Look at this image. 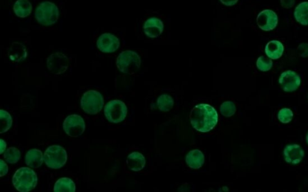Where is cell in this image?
Instances as JSON below:
<instances>
[{"mask_svg": "<svg viewBox=\"0 0 308 192\" xmlns=\"http://www.w3.org/2000/svg\"><path fill=\"white\" fill-rule=\"evenodd\" d=\"M298 52L300 56L307 57L308 56V44L306 43L301 44L297 48Z\"/></svg>", "mask_w": 308, "mask_h": 192, "instance_id": "f1b7e54d", "label": "cell"}, {"mask_svg": "<svg viewBox=\"0 0 308 192\" xmlns=\"http://www.w3.org/2000/svg\"><path fill=\"white\" fill-rule=\"evenodd\" d=\"M279 83L283 91L292 92L296 91L301 84L299 75L294 71H286L282 72L279 77Z\"/></svg>", "mask_w": 308, "mask_h": 192, "instance_id": "8fae6325", "label": "cell"}, {"mask_svg": "<svg viewBox=\"0 0 308 192\" xmlns=\"http://www.w3.org/2000/svg\"><path fill=\"white\" fill-rule=\"evenodd\" d=\"M257 66L258 69L262 72L269 71L272 68L273 62L272 60L267 58L265 56H261L258 59Z\"/></svg>", "mask_w": 308, "mask_h": 192, "instance_id": "4316f807", "label": "cell"}, {"mask_svg": "<svg viewBox=\"0 0 308 192\" xmlns=\"http://www.w3.org/2000/svg\"><path fill=\"white\" fill-rule=\"evenodd\" d=\"M3 157L7 163L15 164L21 158V152L15 147H11L4 152Z\"/></svg>", "mask_w": 308, "mask_h": 192, "instance_id": "d4e9b609", "label": "cell"}, {"mask_svg": "<svg viewBox=\"0 0 308 192\" xmlns=\"http://www.w3.org/2000/svg\"><path fill=\"white\" fill-rule=\"evenodd\" d=\"M295 20L303 26H308V2H302L295 7Z\"/></svg>", "mask_w": 308, "mask_h": 192, "instance_id": "44dd1931", "label": "cell"}, {"mask_svg": "<svg viewBox=\"0 0 308 192\" xmlns=\"http://www.w3.org/2000/svg\"><path fill=\"white\" fill-rule=\"evenodd\" d=\"M174 101L169 95L163 94L158 97L157 106L161 111L167 112L173 108Z\"/></svg>", "mask_w": 308, "mask_h": 192, "instance_id": "603a6c76", "label": "cell"}, {"mask_svg": "<svg viewBox=\"0 0 308 192\" xmlns=\"http://www.w3.org/2000/svg\"><path fill=\"white\" fill-rule=\"evenodd\" d=\"M284 156L287 163L297 164L302 160L305 153L299 144H290L285 147Z\"/></svg>", "mask_w": 308, "mask_h": 192, "instance_id": "5bb4252c", "label": "cell"}, {"mask_svg": "<svg viewBox=\"0 0 308 192\" xmlns=\"http://www.w3.org/2000/svg\"><path fill=\"white\" fill-rule=\"evenodd\" d=\"M143 29L146 36L151 38H156L163 33L164 25L160 19L151 17L144 24Z\"/></svg>", "mask_w": 308, "mask_h": 192, "instance_id": "4fadbf2b", "label": "cell"}, {"mask_svg": "<svg viewBox=\"0 0 308 192\" xmlns=\"http://www.w3.org/2000/svg\"><path fill=\"white\" fill-rule=\"evenodd\" d=\"M293 116L292 110L288 108H284L280 110L278 112L277 118L282 123L288 124L292 121Z\"/></svg>", "mask_w": 308, "mask_h": 192, "instance_id": "83f0119b", "label": "cell"}, {"mask_svg": "<svg viewBox=\"0 0 308 192\" xmlns=\"http://www.w3.org/2000/svg\"><path fill=\"white\" fill-rule=\"evenodd\" d=\"M80 104L81 108L86 113L96 114L103 108L104 98L99 92L91 90L85 92L81 97Z\"/></svg>", "mask_w": 308, "mask_h": 192, "instance_id": "8992f818", "label": "cell"}, {"mask_svg": "<svg viewBox=\"0 0 308 192\" xmlns=\"http://www.w3.org/2000/svg\"><path fill=\"white\" fill-rule=\"evenodd\" d=\"M280 4L285 9L292 8L295 4V0H280Z\"/></svg>", "mask_w": 308, "mask_h": 192, "instance_id": "4dcf8cb0", "label": "cell"}, {"mask_svg": "<svg viewBox=\"0 0 308 192\" xmlns=\"http://www.w3.org/2000/svg\"><path fill=\"white\" fill-rule=\"evenodd\" d=\"M222 4L227 6H232L237 3L238 0H220Z\"/></svg>", "mask_w": 308, "mask_h": 192, "instance_id": "1f68e13d", "label": "cell"}, {"mask_svg": "<svg viewBox=\"0 0 308 192\" xmlns=\"http://www.w3.org/2000/svg\"><path fill=\"white\" fill-rule=\"evenodd\" d=\"M76 190L74 182L71 179L65 177L58 179L54 187V192H75Z\"/></svg>", "mask_w": 308, "mask_h": 192, "instance_id": "7402d4cb", "label": "cell"}, {"mask_svg": "<svg viewBox=\"0 0 308 192\" xmlns=\"http://www.w3.org/2000/svg\"><path fill=\"white\" fill-rule=\"evenodd\" d=\"M14 11L17 16L24 18L32 12V5L29 0H17L14 5Z\"/></svg>", "mask_w": 308, "mask_h": 192, "instance_id": "ffe728a7", "label": "cell"}, {"mask_svg": "<svg viewBox=\"0 0 308 192\" xmlns=\"http://www.w3.org/2000/svg\"><path fill=\"white\" fill-rule=\"evenodd\" d=\"M284 47L281 42L273 40L268 42L265 48V54L270 59L277 60L282 56Z\"/></svg>", "mask_w": 308, "mask_h": 192, "instance_id": "ac0fdd59", "label": "cell"}, {"mask_svg": "<svg viewBox=\"0 0 308 192\" xmlns=\"http://www.w3.org/2000/svg\"><path fill=\"white\" fill-rule=\"evenodd\" d=\"M12 182L17 191L29 192L36 188L38 184V176L33 170L23 167L18 169L15 173Z\"/></svg>", "mask_w": 308, "mask_h": 192, "instance_id": "7a4b0ae2", "label": "cell"}, {"mask_svg": "<svg viewBox=\"0 0 308 192\" xmlns=\"http://www.w3.org/2000/svg\"><path fill=\"white\" fill-rule=\"evenodd\" d=\"M0 142H1V154H2L6 148L7 144L2 139L0 140Z\"/></svg>", "mask_w": 308, "mask_h": 192, "instance_id": "d6a6232c", "label": "cell"}, {"mask_svg": "<svg viewBox=\"0 0 308 192\" xmlns=\"http://www.w3.org/2000/svg\"><path fill=\"white\" fill-rule=\"evenodd\" d=\"M12 122L13 120L11 114L7 111L1 110L0 111V124H1L0 133H4L8 131L12 127Z\"/></svg>", "mask_w": 308, "mask_h": 192, "instance_id": "cb8c5ba5", "label": "cell"}, {"mask_svg": "<svg viewBox=\"0 0 308 192\" xmlns=\"http://www.w3.org/2000/svg\"><path fill=\"white\" fill-rule=\"evenodd\" d=\"M42 151L37 149H32L27 151L26 155V163L30 168L36 169L42 166L44 161Z\"/></svg>", "mask_w": 308, "mask_h": 192, "instance_id": "d6986e66", "label": "cell"}, {"mask_svg": "<svg viewBox=\"0 0 308 192\" xmlns=\"http://www.w3.org/2000/svg\"><path fill=\"white\" fill-rule=\"evenodd\" d=\"M44 160L48 168L53 169H61L66 163L68 154L63 147L52 145L48 147L45 152Z\"/></svg>", "mask_w": 308, "mask_h": 192, "instance_id": "5b68a950", "label": "cell"}, {"mask_svg": "<svg viewBox=\"0 0 308 192\" xmlns=\"http://www.w3.org/2000/svg\"><path fill=\"white\" fill-rule=\"evenodd\" d=\"M64 131L72 138H78L85 131L86 124L84 119L78 114H71L64 119Z\"/></svg>", "mask_w": 308, "mask_h": 192, "instance_id": "ba28073f", "label": "cell"}, {"mask_svg": "<svg viewBox=\"0 0 308 192\" xmlns=\"http://www.w3.org/2000/svg\"><path fill=\"white\" fill-rule=\"evenodd\" d=\"M1 169H0V176L2 177L8 173L9 169L8 166H7V164L5 163V162L1 159Z\"/></svg>", "mask_w": 308, "mask_h": 192, "instance_id": "f546056e", "label": "cell"}, {"mask_svg": "<svg viewBox=\"0 0 308 192\" xmlns=\"http://www.w3.org/2000/svg\"><path fill=\"white\" fill-rule=\"evenodd\" d=\"M96 45L101 51L104 53H111L119 48L120 41L115 35L104 33L99 37Z\"/></svg>", "mask_w": 308, "mask_h": 192, "instance_id": "7c38bea8", "label": "cell"}, {"mask_svg": "<svg viewBox=\"0 0 308 192\" xmlns=\"http://www.w3.org/2000/svg\"><path fill=\"white\" fill-rule=\"evenodd\" d=\"M9 59L12 61L19 62L24 61L27 57L26 47L20 42H14L8 51Z\"/></svg>", "mask_w": 308, "mask_h": 192, "instance_id": "9a60e30c", "label": "cell"}, {"mask_svg": "<svg viewBox=\"0 0 308 192\" xmlns=\"http://www.w3.org/2000/svg\"><path fill=\"white\" fill-rule=\"evenodd\" d=\"M116 66L123 73L134 74L140 68V57L135 51L126 50L122 52L116 59Z\"/></svg>", "mask_w": 308, "mask_h": 192, "instance_id": "277c9868", "label": "cell"}, {"mask_svg": "<svg viewBox=\"0 0 308 192\" xmlns=\"http://www.w3.org/2000/svg\"><path fill=\"white\" fill-rule=\"evenodd\" d=\"M307 144H308V133L307 136Z\"/></svg>", "mask_w": 308, "mask_h": 192, "instance_id": "836d02e7", "label": "cell"}, {"mask_svg": "<svg viewBox=\"0 0 308 192\" xmlns=\"http://www.w3.org/2000/svg\"><path fill=\"white\" fill-rule=\"evenodd\" d=\"M46 64L49 71L54 75L64 74L69 66L68 57L59 52L50 55L47 59Z\"/></svg>", "mask_w": 308, "mask_h": 192, "instance_id": "9c48e42d", "label": "cell"}, {"mask_svg": "<svg viewBox=\"0 0 308 192\" xmlns=\"http://www.w3.org/2000/svg\"><path fill=\"white\" fill-rule=\"evenodd\" d=\"M220 113L225 117H231L235 113L237 108L232 101H225L221 105Z\"/></svg>", "mask_w": 308, "mask_h": 192, "instance_id": "484cf974", "label": "cell"}, {"mask_svg": "<svg viewBox=\"0 0 308 192\" xmlns=\"http://www.w3.org/2000/svg\"><path fill=\"white\" fill-rule=\"evenodd\" d=\"M185 161L190 168L198 169L200 168L204 163V156H203L202 151L199 150V149H194L187 154Z\"/></svg>", "mask_w": 308, "mask_h": 192, "instance_id": "e0dca14e", "label": "cell"}, {"mask_svg": "<svg viewBox=\"0 0 308 192\" xmlns=\"http://www.w3.org/2000/svg\"><path fill=\"white\" fill-rule=\"evenodd\" d=\"M146 160L145 157L138 152H133L129 154L126 159V165L130 170L140 171L145 168Z\"/></svg>", "mask_w": 308, "mask_h": 192, "instance_id": "2e32d148", "label": "cell"}, {"mask_svg": "<svg viewBox=\"0 0 308 192\" xmlns=\"http://www.w3.org/2000/svg\"><path fill=\"white\" fill-rule=\"evenodd\" d=\"M104 114L109 122L118 124L125 120L127 115V107L123 101L115 99L106 104Z\"/></svg>", "mask_w": 308, "mask_h": 192, "instance_id": "52a82bcc", "label": "cell"}, {"mask_svg": "<svg viewBox=\"0 0 308 192\" xmlns=\"http://www.w3.org/2000/svg\"><path fill=\"white\" fill-rule=\"evenodd\" d=\"M59 17L58 7L53 2H42L36 7V19L42 26H49L56 24L58 21Z\"/></svg>", "mask_w": 308, "mask_h": 192, "instance_id": "3957f363", "label": "cell"}, {"mask_svg": "<svg viewBox=\"0 0 308 192\" xmlns=\"http://www.w3.org/2000/svg\"><path fill=\"white\" fill-rule=\"evenodd\" d=\"M257 22L258 26L262 31H272L277 27L278 23L277 15L272 10H264L258 14Z\"/></svg>", "mask_w": 308, "mask_h": 192, "instance_id": "30bf717a", "label": "cell"}, {"mask_svg": "<svg viewBox=\"0 0 308 192\" xmlns=\"http://www.w3.org/2000/svg\"><path fill=\"white\" fill-rule=\"evenodd\" d=\"M191 124L194 128L202 133H207L215 128L218 122L216 110L209 104L196 105L190 112Z\"/></svg>", "mask_w": 308, "mask_h": 192, "instance_id": "6da1fadb", "label": "cell"}]
</instances>
